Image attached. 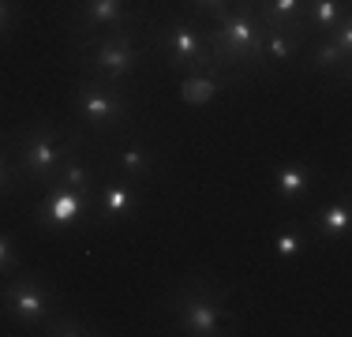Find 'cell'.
Wrapping results in <instances>:
<instances>
[{"mask_svg": "<svg viewBox=\"0 0 352 337\" xmlns=\"http://www.w3.org/2000/svg\"><path fill=\"white\" fill-rule=\"evenodd\" d=\"M352 229V202H349V191H341V199H330L322 202V206L311 214V236H318V240H345Z\"/></svg>", "mask_w": 352, "mask_h": 337, "instance_id": "12", "label": "cell"}, {"mask_svg": "<svg viewBox=\"0 0 352 337\" xmlns=\"http://www.w3.org/2000/svg\"><path fill=\"white\" fill-rule=\"evenodd\" d=\"M139 210V184L135 180H124V176H116V180H109L98 188V199H94V217L98 221H124V217H131Z\"/></svg>", "mask_w": 352, "mask_h": 337, "instance_id": "10", "label": "cell"}, {"mask_svg": "<svg viewBox=\"0 0 352 337\" xmlns=\"http://www.w3.org/2000/svg\"><path fill=\"white\" fill-rule=\"evenodd\" d=\"M0 311L8 315V323L19 326V330H41L49 318L56 315V296L38 274H8L4 289H0Z\"/></svg>", "mask_w": 352, "mask_h": 337, "instance_id": "6", "label": "cell"}, {"mask_svg": "<svg viewBox=\"0 0 352 337\" xmlns=\"http://www.w3.org/2000/svg\"><path fill=\"white\" fill-rule=\"evenodd\" d=\"M98 180H102V168L90 162V157H82V146L72 150V154L60 162V168H56V176H53V184H64V188H79V191H94Z\"/></svg>", "mask_w": 352, "mask_h": 337, "instance_id": "18", "label": "cell"}, {"mask_svg": "<svg viewBox=\"0 0 352 337\" xmlns=\"http://www.w3.org/2000/svg\"><path fill=\"white\" fill-rule=\"evenodd\" d=\"M307 41H311L307 30H266V38H263V67L292 64Z\"/></svg>", "mask_w": 352, "mask_h": 337, "instance_id": "15", "label": "cell"}, {"mask_svg": "<svg viewBox=\"0 0 352 337\" xmlns=\"http://www.w3.org/2000/svg\"><path fill=\"white\" fill-rule=\"evenodd\" d=\"M154 45L162 49L165 64L176 72H203L210 67V41H206V27L191 19H173L154 27Z\"/></svg>", "mask_w": 352, "mask_h": 337, "instance_id": "7", "label": "cell"}, {"mask_svg": "<svg viewBox=\"0 0 352 337\" xmlns=\"http://www.w3.org/2000/svg\"><path fill=\"white\" fill-rule=\"evenodd\" d=\"M263 38L266 27L251 0H232L229 8L206 19V41H210V64L221 72H251L263 67Z\"/></svg>", "mask_w": 352, "mask_h": 337, "instance_id": "1", "label": "cell"}, {"mask_svg": "<svg viewBox=\"0 0 352 337\" xmlns=\"http://www.w3.org/2000/svg\"><path fill=\"white\" fill-rule=\"evenodd\" d=\"M162 311L188 337H225L240 326V315L229 307V292L217 289L210 277H188L162 300Z\"/></svg>", "mask_w": 352, "mask_h": 337, "instance_id": "2", "label": "cell"}, {"mask_svg": "<svg viewBox=\"0 0 352 337\" xmlns=\"http://www.w3.org/2000/svg\"><path fill=\"white\" fill-rule=\"evenodd\" d=\"M349 56L345 49L333 41V34H315V45H311V56H307V67L318 75H333V72H341L345 75L349 72Z\"/></svg>", "mask_w": 352, "mask_h": 337, "instance_id": "19", "label": "cell"}, {"mask_svg": "<svg viewBox=\"0 0 352 337\" xmlns=\"http://www.w3.org/2000/svg\"><path fill=\"white\" fill-rule=\"evenodd\" d=\"M75 53H79L87 75L109 83V87L128 90L131 75L139 72L142 56H146V45L139 41L135 23H131V27H116V30H102V34H90V38H79L75 41Z\"/></svg>", "mask_w": 352, "mask_h": 337, "instance_id": "3", "label": "cell"}, {"mask_svg": "<svg viewBox=\"0 0 352 337\" xmlns=\"http://www.w3.org/2000/svg\"><path fill=\"white\" fill-rule=\"evenodd\" d=\"M72 113L90 131H116L131 120V90L109 87L94 75H82L72 94Z\"/></svg>", "mask_w": 352, "mask_h": 337, "instance_id": "5", "label": "cell"}, {"mask_svg": "<svg viewBox=\"0 0 352 337\" xmlns=\"http://www.w3.org/2000/svg\"><path fill=\"white\" fill-rule=\"evenodd\" d=\"M270 188L278 191L281 202H300L315 188V168L307 162H285L270 173Z\"/></svg>", "mask_w": 352, "mask_h": 337, "instance_id": "13", "label": "cell"}, {"mask_svg": "<svg viewBox=\"0 0 352 337\" xmlns=\"http://www.w3.org/2000/svg\"><path fill=\"white\" fill-rule=\"evenodd\" d=\"M349 4H352V0H349Z\"/></svg>", "mask_w": 352, "mask_h": 337, "instance_id": "26", "label": "cell"}, {"mask_svg": "<svg viewBox=\"0 0 352 337\" xmlns=\"http://www.w3.org/2000/svg\"><path fill=\"white\" fill-rule=\"evenodd\" d=\"M225 79H229V72H221V67H203V72H188L180 79V101H188V105H210V101L221 94Z\"/></svg>", "mask_w": 352, "mask_h": 337, "instance_id": "14", "label": "cell"}, {"mask_svg": "<svg viewBox=\"0 0 352 337\" xmlns=\"http://www.w3.org/2000/svg\"><path fill=\"white\" fill-rule=\"evenodd\" d=\"M113 168L124 180L142 184L157 173V150L139 142V139H128V142H120V150H113Z\"/></svg>", "mask_w": 352, "mask_h": 337, "instance_id": "11", "label": "cell"}, {"mask_svg": "<svg viewBox=\"0 0 352 337\" xmlns=\"http://www.w3.org/2000/svg\"><path fill=\"white\" fill-rule=\"evenodd\" d=\"M82 146V135L72 128H60V124L38 120L30 128H23L12 142V162L19 168L23 180H38V184H53L60 162L72 154V150Z\"/></svg>", "mask_w": 352, "mask_h": 337, "instance_id": "4", "label": "cell"}, {"mask_svg": "<svg viewBox=\"0 0 352 337\" xmlns=\"http://www.w3.org/2000/svg\"><path fill=\"white\" fill-rule=\"evenodd\" d=\"M19 184H23V176H19V168H15L12 154H8V150H0V199L12 195Z\"/></svg>", "mask_w": 352, "mask_h": 337, "instance_id": "22", "label": "cell"}, {"mask_svg": "<svg viewBox=\"0 0 352 337\" xmlns=\"http://www.w3.org/2000/svg\"><path fill=\"white\" fill-rule=\"evenodd\" d=\"M266 30H304V0H251Z\"/></svg>", "mask_w": 352, "mask_h": 337, "instance_id": "16", "label": "cell"}, {"mask_svg": "<svg viewBox=\"0 0 352 337\" xmlns=\"http://www.w3.org/2000/svg\"><path fill=\"white\" fill-rule=\"evenodd\" d=\"M38 334H49V337H90V334H102V330H94V323H90V318H82V315L56 311V315L49 318Z\"/></svg>", "mask_w": 352, "mask_h": 337, "instance_id": "20", "label": "cell"}, {"mask_svg": "<svg viewBox=\"0 0 352 337\" xmlns=\"http://www.w3.org/2000/svg\"><path fill=\"white\" fill-rule=\"evenodd\" d=\"M94 210V191L64 188V184H45V199L38 202L34 221L49 232H68Z\"/></svg>", "mask_w": 352, "mask_h": 337, "instance_id": "8", "label": "cell"}, {"mask_svg": "<svg viewBox=\"0 0 352 337\" xmlns=\"http://www.w3.org/2000/svg\"><path fill=\"white\" fill-rule=\"evenodd\" d=\"M232 0H188V8H191V15L195 19H214L221 8H229Z\"/></svg>", "mask_w": 352, "mask_h": 337, "instance_id": "25", "label": "cell"}, {"mask_svg": "<svg viewBox=\"0 0 352 337\" xmlns=\"http://www.w3.org/2000/svg\"><path fill=\"white\" fill-rule=\"evenodd\" d=\"M345 15H352L349 0H304V30H307V38H315V34H330Z\"/></svg>", "mask_w": 352, "mask_h": 337, "instance_id": "17", "label": "cell"}, {"mask_svg": "<svg viewBox=\"0 0 352 337\" xmlns=\"http://www.w3.org/2000/svg\"><path fill=\"white\" fill-rule=\"evenodd\" d=\"M19 266H23V259H19V248H15V240H12L8 232H0V277L15 274Z\"/></svg>", "mask_w": 352, "mask_h": 337, "instance_id": "23", "label": "cell"}, {"mask_svg": "<svg viewBox=\"0 0 352 337\" xmlns=\"http://www.w3.org/2000/svg\"><path fill=\"white\" fill-rule=\"evenodd\" d=\"M19 27V0H0V41H8Z\"/></svg>", "mask_w": 352, "mask_h": 337, "instance_id": "24", "label": "cell"}, {"mask_svg": "<svg viewBox=\"0 0 352 337\" xmlns=\"http://www.w3.org/2000/svg\"><path fill=\"white\" fill-rule=\"evenodd\" d=\"M135 12L131 0H75L72 8V41L90 38L102 30H116V27H131Z\"/></svg>", "mask_w": 352, "mask_h": 337, "instance_id": "9", "label": "cell"}, {"mask_svg": "<svg viewBox=\"0 0 352 337\" xmlns=\"http://www.w3.org/2000/svg\"><path fill=\"white\" fill-rule=\"evenodd\" d=\"M307 243H311V232H307L300 221H289L285 229H278V236H274V251H278L281 259H296V255H304Z\"/></svg>", "mask_w": 352, "mask_h": 337, "instance_id": "21", "label": "cell"}]
</instances>
